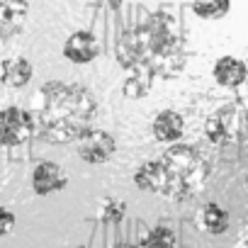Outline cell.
I'll list each match as a JSON object with an SVG mask.
<instances>
[{
	"label": "cell",
	"instance_id": "cell-4",
	"mask_svg": "<svg viewBox=\"0 0 248 248\" xmlns=\"http://www.w3.org/2000/svg\"><path fill=\"white\" fill-rule=\"evenodd\" d=\"M34 137V119L32 112L22 107H5L0 109V146H22Z\"/></svg>",
	"mask_w": 248,
	"mask_h": 248
},
{
	"label": "cell",
	"instance_id": "cell-8",
	"mask_svg": "<svg viewBox=\"0 0 248 248\" xmlns=\"http://www.w3.org/2000/svg\"><path fill=\"white\" fill-rule=\"evenodd\" d=\"M68 185V178L63 173V168L59 163L51 161H42L34 166L32 170V190L37 195H51V192H61Z\"/></svg>",
	"mask_w": 248,
	"mask_h": 248
},
{
	"label": "cell",
	"instance_id": "cell-1",
	"mask_svg": "<svg viewBox=\"0 0 248 248\" xmlns=\"http://www.w3.org/2000/svg\"><path fill=\"white\" fill-rule=\"evenodd\" d=\"M117 61L124 71L149 80L173 78L187 63L185 37L168 15L156 13L146 22L122 32L117 42Z\"/></svg>",
	"mask_w": 248,
	"mask_h": 248
},
{
	"label": "cell",
	"instance_id": "cell-18",
	"mask_svg": "<svg viewBox=\"0 0 248 248\" xmlns=\"http://www.w3.org/2000/svg\"><path fill=\"white\" fill-rule=\"evenodd\" d=\"M100 8H107V10H117L122 5V0H97Z\"/></svg>",
	"mask_w": 248,
	"mask_h": 248
},
{
	"label": "cell",
	"instance_id": "cell-9",
	"mask_svg": "<svg viewBox=\"0 0 248 248\" xmlns=\"http://www.w3.org/2000/svg\"><path fill=\"white\" fill-rule=\"evenodd\" d=\"M212 76L214 80L221 85V88H238L241 83H246L248 78V66L246 61L226 54V56H219L214 61V68H212Z\"/></svg>",
	"mask_w": 248,
	"mask_h": 248
},
{
	"label": "cell",
	"instance_id": "cell-15",
	"mask_svg": "<svg viewBox=\"0 0 248 248\" xmlns=\"http://www.w3.org/2000/svg\"><path fill=\"white\" fill-rule=\"evenodd\" d=\"M139 243H141V246H175L178 238H175L173 229H168V226H156V229H151L149 233H144V236L139 238Z\"/></svg>",
	"mask_w": 248,
	"mask_h": 248
},
{
	"label": "cell",
	"instance_id": "cell-11",
	"mask_svg": "<svg viewBox=\"0 0 248 248\" xmlns=\"http://www.w3.org/2000/svg\"><path fill=\"white\" fill-rule=\"evenodd\" d=\"M34 76V66L25 56H10L0 61V83L5 88H25Z\"/></svg>",
	"mask_w": 248,
	"mask_h": 248
},
{
	"label": "cell",
	"instance_id": "cell-3",
	"mask_svg": "<svg viewBox=\"0 0 248 248\" xmlns=\"http://www.w3.org/2000/svg\"><path fill=\"white\" fill-rule=\"evenodd\" d=\"M207 178V158L197 149L173 141L161 158L139 166L134 173V185L144 192H154L168 200H187L204 187Z\"/></svg>",
	"mask_w": 248,
	"mask_h": 248
},
{
	"label": "cell",
	"instance_id": "cell-12",
	"mask_svg": "<svg viewBox=\"0 0 248 248\" xmlns=\"http://www.w3.org/2000/svg\"><path fill=\"white\" fill-rule=\"evenodd\" d=\"M195 221H197V229H200V231L212 233V236H219V233H226V229H229V224H231V217H229V212H226L221 204L207 202V204L200 207Z\"/></svg>",
	"mask_w": 248,
	"mask_h": 248
},
{
	"label": "cell",
	"instance_id": "cell-10",
	"mask_svg": "<svg viewBox=\"0 0 248 248\" xmlns=\"http://www.w3.org/2000/svg\"><path fill=\"white\" fill-rule=\"evenodd\" d=\"M151 132H154V139L161 141V144H173L183 137L185 132V119L180 112L175 109H161L156 117H154V124H151Z\"/></svg>",
	"mask_w": 248,
	"mask_h": 248
},
{
	"label": "cell",
	"instance_id": "cell-13",
	"mask_svg": "<svg viewBox=\"0 0 248 248\" xmlns=\"http://www.w3.org/2000/svg\"><path fill=\"white\" fill-rule=\"evenodd\" d=\"M231 10V0H192V13L200 20H224Z\"/></svg>",
	"mask_w": 248,
	"mask_h": 248
},
{
	"label": "cell",
	"instance_id": "cell-14",
	"mask_svg": "<svg viewBox=\"0 0 248 248\" xmlns=\"http://www.w3.org/2000/svg\"><path fill=\"white\" fill-rule=\"evenodd\" d=\"M124 214H127V204H124L122 200H117V197H107L100 204L97 219H100V224L112 226V224H119L124 219Z\"/></svg>",
	"mask_w": 248,
	"mask_h": 248
},
{
	"label": "cell",
	"instance_id": "cell-6",
	"mask_svg": "<svg viewBox=\"0 0 248 248\" xmlns=\"http://www.w3.org/2000/svg\"><path fill=\"white\" fill-rule=\"evenodd\" d=\"M30 15V0H0V44L15 39Z\"/></svg>",
	"mask_w": 248,
	"mask_h": 248
},
{
	"label": "cell",
	"instance_id": "cell-7",
	"mask_svg": "<svg viewBox=\"0 0 248 248\" xmlns=\"http://www.w3.org/2000/svg\"><path fill=\"white\" fill-rule=\"evenodd\" d=\"M102 46H100V39L90 32V30H78L73 32L66 44H63V56L71 61V63H90L100 56Z\"/></svg>",
	"mask_w": 248,
	"mask_h": 248
},
{
	"label": "cell",
	"instance_id": "cell-19",
	"mask_svg": "<svg viewBox=\"0 0 248 248\" xmlns=\"http://www.w3.org/2000/svg\"><path fill=\"white\" fill-rule=\"evenodd\" d=\"M246 187H248V175H246Z\"/></svg>",
	"mask_w": 248,
	"mask_h": 248
},
{
	"label": "cell",
	"instance_id": "cell-16",
	"mask_svg": "<svg viewBox=\"0 0 248 248\" xmlns=\"http://www.w3.org/2000/svg\"><path fill=\"white\" fill-rule=\"evenodd\" d=\"M151 83H154V80H149V78H144V76L129 73V78L124 80V97H129V100H134V97H146L149 90H151Z\"/></svg>",
	"mask_w": 248,
	"mask_h": 248
},
{
	"label": "cell",
	"instance_id": "cell-2",
	"mask_svg": "<svg viewBox=\"0 0 248 248\" xmlns=\"http://www.w3.org/2000/svg\"><path fill=\"white\" fill-rule=\"evenodd\" d=\"M34 137L46 144H71L97 119V100L80 83L49 80L32 102Z\"/></svg>",
	"mask_w": 248,
	"mask_h": 248
},
{
	"label": "cell",
	"instance_id": "cell-5",
	"mask_svg": "<svg viewBox=\"0 0 248 248\" xmlns=\"http://www.w3.org/2000/svg\"><path fill=\"white\" fill-rule=\"evenodd\" d=\"M76 144H78V156H80L85 163H90V166L107 163V161H112L114 154H117V141H114V137H112L109 132L95 129V127H90L83 137H78Z\"/></svg>",
	"mask_w": 248,
	"mask_h": 248
},
{
	"label": "cell",
	"instance_id": "cell-17",
	"mask_svg": "<svg viewBox=\"0 0 248 248\" xmlns=\"http://www.w3.org/2000/svg\"><path fill=\"white\" fill-rule=\"evenodd\" d=\"M15 226H17V217H15V212L0 204V236L13 233V231H15Z\"/></svg>",
	"mask_w": 248,
	"mask_h": 248
}]
</instances>
